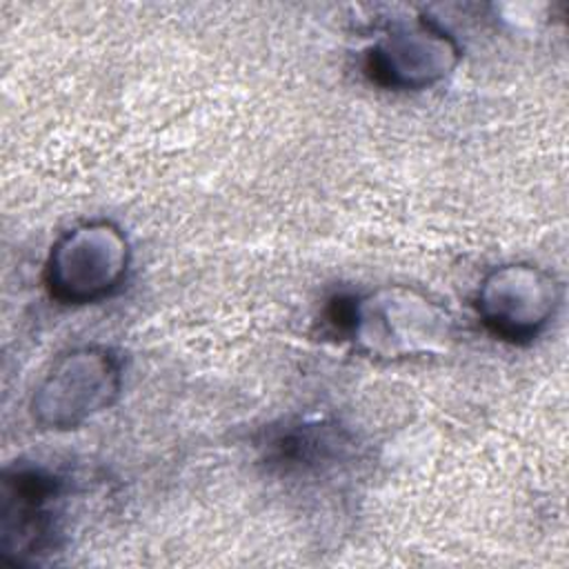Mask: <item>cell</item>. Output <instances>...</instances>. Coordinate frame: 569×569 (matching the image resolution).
Here are the masks:
<instances>
[{
  "label": "cell",
  "mask_w": 569,
  "mask_h": 569,
  "mask_svg": "<svg viewBox=\"0 0 569 569\" xmlns=\"http://www.w3.org/2000/svg\"><path fill=\"white\" fill-rule=\"evenodd\" d=\"M345 440L329 425H298L280 431L269 445V460L284 469H318L340 456Z\"/></svg>",
  "instance_id": "7"
},
{
  "label": "cell",
  "mask_w": 569,
  "mask_h": 569,
  "mask_svg": "<svg viewBox=\"0 0 569 569\" xmlns=\"http://www.w3.org/2000/svg\"><path fill=\"white\" fill-rule=\"evenodd\" d=\"M460 60L456 38L436 20L398 18L365 53L371 82L393 91H420L445 80Z\"/></svg>",
  "instance_id": "5"
},
{
  "label": "cell",
  "mask_w": 569,
  "mask_h": 569,
  "mask_svg": "<svg viewBox=\"0 0 569 569\" xmlns=\"http://www.w3.org/2000/svg\"><path fill=\"white\" fill-rule=\"evenodd\" d=\"M64 482L40 465H16L0 480V556L11 565L40 562L58 547Z\"/></svg>",
  "instance_id": "4"
},
{
  "label": "cell",
  "mask_w": 569,
  "mask_h": 569,
  "mask_svg": "<svg viewBox=\"0 0 569 569\" xmlns=\"http://www.w3.org/2000/svg\"><path fill=\"white\" fill-rule=\"evenodd\" d=\"M122 389L118 356L100 345L58 356L31 396V416L42 429L69 431L109 409Z\"/></svg>",
  "instance_id": "3"
},
{
  "label": "cell",
  "mask_w": 569,
  "mask_h": 569,
  "mask_svg": "<svg viewBox=\"0 0 569 569\" xmlns=\"http://www.w3.org/2000/svg\"><path fill=\"white\" fill-rule=\"evenodd\" d=\"M131 244L111 220H89L64 231L47 256L44 284L62 305L109 298L127 278Z\"/></svg>",
  "instance_id": "2"
},
{
  "label": "cell",
  "mask_w": 569,
  "mask_h": 569,
  "mask_svg": "<svg viewBox=\"0 0 569 569\" xmlns=\"http://www.w3.org/2000/svg\"><path fill=\"white\" fill-rule=\"evenodd\" d=\"M331 327L380 358L433 353L451 338L449 316L422 293L385 287L365 296H336L327 309Z\"/></svg>",
  "instance_id": "1"
},
{
  "label": "cell",
  "mask_w": 569,
  "mask_h": 569,
  "mask_svg": "<svg viewBox=\"0 0 569 569\" xmlns=\"http://www.w3.org/2000/svg\"><path fill=\"white\" fill-rule=\"evenodd\" d=\"M560 300V284L549 271L529 262H511L482 278L476 291V311L493 336L520 345L545 331Z\"/></svg>",
  "instance_id": "6"
}]
</instances>
